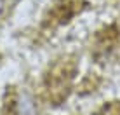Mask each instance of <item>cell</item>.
<instances>
[{
	"label": "cell",
	"mask_w": 120,
	"mask_h": 115,
	"mask_svg": "<svg viewBox=\"0 0 120 115\" xmlns=\"http://www.w3.org/2000/svg\"><path fill=\"white\" fill-rule=\"evenodd\" d=\"M37 106L28 92H21L16 100V115H35Z\"/></svg>",
	"instance_id": "1"
}]
</instances>
